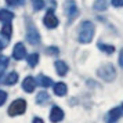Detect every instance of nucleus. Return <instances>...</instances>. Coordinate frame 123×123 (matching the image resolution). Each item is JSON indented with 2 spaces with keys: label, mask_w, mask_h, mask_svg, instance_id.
Instances as JSON below:
<instances>
[{
  "label": "nucleus",
  "mask_w": 123,
  "mask_h": 123,
  "mask_svg": "<svg viewBox=\"0 0 123 123\" xmlns=\"http://www.w3.org/2000/svg\"><path fill=\"white\" fill-rule=\"evenodd\" d=\"M25 55H26V49H25V46H24L22 43H17L15 47H14V50H12V57H14L15 60H22Z\"/></svg>",
  "instance_id": "6e6552de"
},
{
  "label": "nucleus",
  "mask_w": 123,
  "mask_h": 123,
  "mask_svg": "<svg viewBox=\"0 0 123 123\" xmlns=\"http://www.w3.org/2000/svg\"><path fill=\"white\" fill-rule=\"evenodd\" d=\"M33 123H44V122H43V119H40V117H35Z\"/></svg>",
  "instance_id": "c85d7f7f"
},
{
  "label": "nucleus",
  "mask_w": 123,
  "mask_h": 123,
  "mask_svg": "<svg viewBox=\"0 0 123 123\" xmlns=\"http://www.w3.org/2000/svg\"><path fill=\"white\" fill-rule=\"evenodd\" d=\"M12 18H14V14L8 10H0V22H4V24H10Z\"/></svg>",
  "instance_id": "9d476101"
},
{
  "label": "nucleus",
  "mask_w": 123,
  "mask_h": 123,
  "mask_svg": "<svg viewBox=\"0 0 123 123\" xmlns=\"http://www.w3.org/2000/svg\"><path fill=\"white\" fill-rule=\"evenodd\" d=\"M39 83H40V86H42V87H46V89H47V87H50L51 84H53V80H51L50 78H49V76H44V75H39Z\"/></svg>",
  "instance_id": "f3484780"
},
{
  "label": "nucleus",
  "mask_w": 123,
  "mask_h": 123,
  "mask_svg": "<svg viewBox=\"0 0 123 123\" xmlns=\"http://www.w3.org/2000/svg\"><path fill=\"white\" fill-rule=\"evenodd\" d=\"M93 8L97 10V11H104L106 8V1L105 0H97L94 3V6H93Z\"/></svg>",
  "instance_id": "412c9836"
},
{
  "label": "nucleus",
  "mask_w": 123,
  "mask_h": 123,
  "mask_svg": "<svg viewBox=\"0 0 123 123\" xmlns=\"http://www.w3.org/2000/svg\"><path fill=\"white\" fill-rule=\"evenodd\" d=\"M122 108H123V105H122Z\"/></svg>",
  "instance_id": "c756f323"
},
{
  "label": "nucleus",
  "mask_w": 123,
  "mask_h": 123,
  "mask_svg": "<svg viewBox=\"0 0 123 123\" xmlns=\"http://www.w3.org/2000/svg\"><path fill=\"white\" fill-rule=\"evenodd\" d=\"M11 33H12V28H11V24H4V26L1 28V35L6 37L7 40L11 37Z\"/></svg>",
  "instance_id": "a211bd4d"
},
{
  "label": "nucleus",
  "mask_w": 123,
  "mask_h": 123,
  "mask_svg": "<svg viewBox=\"0 0 123 123\" xmlns=\"http://www.w3.org/2000/svg\"><path fill=\"white\" fill-rule=\"evenodd\" d=\"M18 82V73L17 72H10L6 78L3 79V83L7 84V86H12Z\"/></svg>",
  "instance_id": "9b49d317"
},
{
  "label": "nucleus",
  "mask_w": 123,
  "mask_h": 123,
  "mask_svg": "<svg viewBox=\"0 0 123 123\" xmlns=\"http://www.w3.org/2000/svg\"><path fill=\"white\" fill-rule=\"evenodd\" d=\"M120 116H122V109H120V108H113V109H111L109 113H108V117H109L111 122L117 120Z\"/></svg>",
  "instance_id": "2eb2a0df"
},
{
  "label": "nucleus",
  "mask_w": 123,
  "mask_h": 123,
  "mask_svg": "<svg viewBox=\"0 0 123 123\" xmlns=\"http://www.w3.org/2000/svg\"><path fill=\"white\" fill-rule=\"evenodd\" d=\"M7 67H8V58H7L6 55H1L0 57V78H1V75L4 73Z\"/></svg>",
  "instance_id": "aec40b11"
},
{
  "label": "nucleus",
  "mask_w": 123,
  "mask_h": 123,
  "mask_svg": "<svg viewBox=\"0 0 123 123\" xmlns=\"http://www.w3.org/2000/svg\"><path fill=\"white\" fill-rule=\"evenodd\" d=\"M36 87V80H35L32 76H26V78L24 79L22 82V89L26 91V93H32Z\"/></svg>",
  "instance_id": "1a4fd4ad"
},
{
  "label": "nucleus",
  "mask_w": 123,
  "mask_h": 123,
  "mask_svg": "<svg viewBox=\"0 0 123 123\" xmlns=\"http://www.w3.org/2000/svg\"><path fill=\"white\" fill-rule=\"evenodd\" d=\"M97 75L105 82H112L115 79V76H116V69L113 68L112 64H105L97 71Z\"/></svg>",
  "instance_id": "f03ea898"
},
{
  "label": "nucleus",
  "mask_w": 123,
  "mask_h": 123,
  "mask_svg": "<svg viewBox=\"0 0 123 123\" xmlns=\"http://www.w3.org/2000/svg\"><path fill=\"white\" fill-rule=\"evenodd\" d=\"M32 4H33V8L36 10V11H39V10H42L43 7H44V0H32Z\"/></svg>",
  "instance_id": "4be33fe9"
},
{
  "label": "nucleus",
  "mask_w": 123,
  "mask_h": 123,
  "mask_svg": "<svg viewBox=\"0 0 123 123\" xmlns=\"http://www.w3.org/2000/svg\"><path fill=\"white\" fill-rule=\"evenodd\" d=\"M7 4L8 6H17V4H21V3H24L25 0H6Z\"/></svg>",
  "instance_id": "393cba45"
},
{
  "label": "nucleus",
  "mask_w": 123,
  "mask_h": 123,
  "mask_svg": "<svg viewBox=\"0 0 123 123\" xmlns=\"http://www.w3.org/2000/svg\"><path fill=\"white\" fill-rule=\"evenodd\" d=\"M64 119V111L60 106H53L50 112V120L53 123H58Z\"/></svg>",
  "instance_id": "0eeeda50"
},
{
  "label": "nucleus",
  "mask_w": 123,
  "mask_h": 123,
  "mask_svg": "<svg viewBox=\"0 0 123 123\" xmlns=\"http://www.w3.org/2000/svg\"><path fill=\"white\" fill-rule=\"evenodd\" d=\"M119 65L123 68V49H122V51H120V55H119Z\"/></svg>",
  "instance_id": "cd10ccee"
},
{
  "label": "nucleus",
  "mask_w": 123,
  "mask_h": 123,
  "mask_svg": "<svg viewBox=\"0 0 123 123\" xmlns=\"http://www.w3.org/2000/svg\"><path fill=\"white\" fill-rule=\"evenodd\" d=\"M65 10H67L68 17L71 18V21H72L73 18L79 14L78 6H76V3H75L73 0H68V1H65Z\"/></svg>",
  "instance_id": "423d86ee"
},
{
  "label": "nucleus",
  "mask_w": 123,
  "mask_h": 123,
  "mask_svg": "<svg viewBox=\"0 0 123 123\" xmlns=\"http://www.w3.org/2000/svg\"><path fill=\"white\" fill-rule=\"evenodd\" d=\"M49 101H50V95H49L47 91H42V93H39L37 97H36V102H37L39 105H46Z\"/></svg>",
  "instance_id": "4468645a"
},
{
  "label": "nucleus",
  "mask_w": 123,
  "mask_h": 123,
  "mask_svg": "<svg viewBox=\"0 0 123 123\" xmlns=\"http://www.w3.org/2000/svg\"><path fill=\"white\" fill-rule=\"evenodd\" d=\"M55 71L60 76H65L68 72V65L64 61H57L55 62Z\"/></svg>",
  "instance_id": "ddd939ff"
},
{
  "label": "nucleus",
  "mask_w": 123,
  "mask_h": 123,
  "mask_svg": "<svg viewBox=\"0 0 123 123\" xmlns=\"http://www.w3.org/2000/svg\"><path fill=\"white\" fill-rule=\"evenodd\" d=\"M67 84L62 83V82H60V83L54 84V93H55V95H58V97H62V95L67 94Z\"/></svg>",
  "instance_id": "f8f14e48"
},
{
  "label": "nucleus",
  "mask_w": 123,
  "mask_h": 123,
  "mask_svg": "<svg viewBox=\"0 0 123 123\" xmlns=\"http://www.w3.org/2000/svg\"><path fill=\"white\" fill-rule=\"evenodd\" d=\"M28 64H29V67H36L37 65V62H39V54L37 53H33V54H29L28 55Z\"/></svg>",
  "instance_id": "6ab92c4d"
},
{
  "label": "nucleus",
  "mask_w": 123,
  "mask_h": 123,
  "mask_svg": "<svg viewBox=\"0 0 123 123\" xmlns=\"http://www.w3.org/2000/svg\"><path fill=\"white\" fill-rule=\"evenodd\" d=\"M43 22H44V25L47 26V28H50V29L57 28V26H58V18L54 15L53 10H49V11H47V14L44 15Z\"/></svg>",
  "instance_id": "39448f33"
},
{
  "label": "nucleus",
  "mask_w": 123,
  "mask_h": 123,
  "mask_svg": "<svg viewBox=\"0 0 123 123\" xmlns=\"http://www.w3.org/2000/svg\"><path fill=\"white\" fill-rule=\"evenodd\" d=\"M46 53H47L49 55H57V54L60 53V50H58L57 47H47V49H46Z\"/></svg>",
  "instance_id": "5701e85b"
},
{
  "label": "nucleus",
  "mask_w": 123,
  "mask_h": 123,
  "mask_svg": "<svg viewBox=\"0 0 123 123\" xmlns=\"http://www.w3.org/2000/svg\"><path fill=\"white\" fill-rule=\"evenodd\" d=\"M94 36V24L91 21H83L79 28V42L80 43H90Z\"/></svg>",
  "instance_id": "f257e3e1"
},
{
  "label": "nucleus",
  "mask_w": 123,
  "mask_h": 123,
  "mask_svg": "<svg viewBox=\"0 0 123 123\" xmlns=\"http://www.w3.org/2000/svg\"><path fill=\"white\" fill-rule=\"evenodd\" d=\"M26 40H28L31 44H39L40 43V35L37 32V29L33 26H28L26 31Z\"/></svg>",
  "instance_id": "20e7f679"
},
{
  "label": "nucleus",
  "mask_w": 123,
  "mask_h": 123,
  "mask_svg": "<svg viewBox=\"0 0 123 123\" xmlns=\"http://www.w3.org/2000/svg\"><path fill=\"white\" fill-rule=\"evenodd\" d=\"M6 100H7V93L3 91V90H0V106L6 102Z\"/></svg>",
  "instance_id": "b1692460"
},
{
  "label": "nucleus",
  "mask_w": 123,
  "mask_h": 123,
  "mask_svg": "<svg viewBox=\"0 0 123 123\" xmlns=\"http://www.w3.org/2000/svg\"><path fill=\"white\" fill-rule=\"evenodd\" d=\"M97 47H98L101 51H104L105 54H112V53L115 51V47L112 44H105V43H101V42L97 44Z\"/></svg>",
  "instance_id": "dca6fc26"
},
{
  "label": "nucleus",
  "mask_w": 123,
  "mask_h": 123,
  "mask_svg": "<svg viewBox=\"0 0 123 123\" xmlns=\"http://www.w3.org/2000/svg\"><path fill=\"white\" fill-rule=\"evenodd\" d=\"M26 111V101L22 98H18V100L12 101V104L8 106V115L10 116H18V115H22Z\"/></svg>",
  "instance_id": "7ed1b4c3"
},
{
  "label": "nucleus",
  "mask_w": 123,
  "mask_h": 123,
  "mask_svg": "<svg viewBox=\"0 0 123 123\" xmlns=\"http://www.w3.org/2000/svg\"><path fill=\"white\" fill-rule=\"evenodd\" d=\"M111 1L115 7H122L123 6V0H111Z\"/></svg>",
  "instance_id": "bb28decb"
},
{
  "label": "nucleus",
  "mask_w": 123,
  "mask_h": 123,
  "mask_svg": "<svg viewBox=\"0 0 123 123\" xmlns=\"http://www.w3.org/2000/svg\"><path fill=\"white\" fill-rule=\"evenodd\" d=\"M7 43H8V40H7V39H3V37L0 36V51H1L3 49H4V47H6Z\"/></svg>",
  "instance_id": "a878e982"
}]
</instances>
